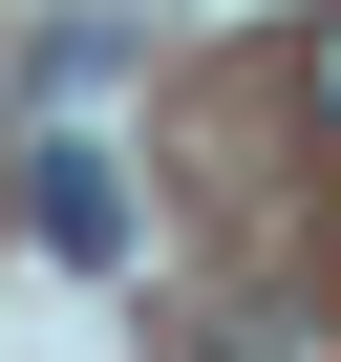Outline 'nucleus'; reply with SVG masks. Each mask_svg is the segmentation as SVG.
Masks as SVG:
<instances>
[{"label":"nucleus","instance_id":"f257e3e1","mask_svg":"<svg viewBox=\"0 0 341 362\" xmlns=\"http://www.w3.org/2000/svg\"><path fill=\"white\" fill-rule=\"evenodd\" d=\"M43 235H64V256H128V192H107V149H43Z\"/></svg>","mask_w":341,"mask_h":362},{"label":"nucleus","instance_id":"f03ea898","mask_svg":"<svg viewBox=\"0 0 341 362\" xmlns=\"http://www.w3.org/2000/svg\"><path fill=\"white\" fill-rule=\"evenodd\" d=\"M235 362H299V320H235Z\"/></svg>","mask_w":341,"mask_h":362},{"label":"nucleus","instance_id":"7ed1b4c3","mask_svg":"<svg viewBox=\"0 0 341 362\" xmlns=\"http://www.w3.org/2000/svg\"><path fill=\"white\" fill-rule=\"evenodd\" d=\"M320 128H341V22H320Z\"/></svg>","mask_w":341,"mask_h":362}]
</instances>
